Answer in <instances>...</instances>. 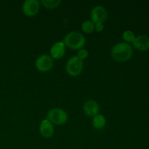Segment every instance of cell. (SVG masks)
Masks as SVG:
<instances>
[{
    "label": "cell",
    "instance_id": "obj_16",
    "mask_svg": "<svg viewBox=\"0 0 149 149\" xmlns=\"http://www.w3.org/2000/svg\"><path fill=\"white\" fill-rule=\"evenodd\" d=\"M79 59H80L81 60H83L86 59L88 56V52L87 49H83L81 48L80 49H79L77 53V55H76Z\"/></svg>",
    "mask_w": 149,
    "mask_h": 149
},
{
    "label": "cell",
    "instance_id": "obj_12",
    "mask_svg": "<svg viewBox=\"0 0 149 149\" xmlns=\"http://www.w3.org/2000/svg\"><path fill=\"white\" fill-rule=\"evenodd\" d=\"M92 124L95 129L97 130H101L106 125V119L103 115L98 113L93 116Z\"/></svg>",
    "mask_w": 149,
    "mask_h": 149
},
{
    "label": "cell",
    "instance_id": "obj_15",
    "mask_svg": "<svg viewBox=\"0 0 149 149\" xmlns=\"http://www.w3.org/2000/svg\"><path fill=\"white\" fill-rule=\"evenodd\" d=\"M135 37L136 36L134 33L131 30H125L122 34V38L123 40L129 44V42H133L135 39Z\"/></svg>",
    "mask_w": 149,
    "mask_h": 149
},
{
    "label": "cell",
    "instance_id": "obj_8",
    "mask_svg": "<svg viewBox=\"0 0 149 149\" xmlns=\"http://www.w3.org/2000/svg\"><path fill=\"white\" fill-rule=\"evenodd\" d=\"M50 56L54 59L62 58L65 54V45L63 41H58L54 43L51 47Z\"/></svg>",
    "mask_w": 149,
    "mask_h": 149
},
{
    "label": "cell",
    "instance_id": "obj_11",
    "mask_svg": "<svg viewBox=\"0 0 149 149\" xmlns=\"http://www.w3.org/2000/svg\"><path fill=\"white\" fill-rule=\"evenodd\" d=\"M39 129L40 134L45 138H49L54 135V127L53 124L46 119L41 121Z\"/></svg>",
    "mask_w": 149,
    "mask_h": 149
},
{
    "label": "cell",
    "instance_id": "obj_1",
    "mask_svg": "<svg viewBox=\"0 0 149 149\" xmlns=\"http://www.w3.org/2000/svg\"><path fill=\"white\" fill-rule=\"evenodd\" d=\"M132 47L126 42L116 44L111 49V55L113 59L120 62L128 61L132 57Z\"/></svg>",
    "mask_w": 149,
    "mask_h": 149
},
{
    "label": "cell",
    "instance_id": "obj_6",
    "mask_svg": "<svg viewBox=\"0 0 149 149\" xmlns=\"http://www.w3.org/2000/svg\"><path fill=\"white\" fill-rule=\"evenodd\" d=\"M40 3L38 0H26L22 5V10L27 16H34L37 14Z\"/></svg>",
    "mask_w": 149,
    "mask_h": 149
},
{
    "label": "cell",
    "instance_id": "obj_17",
    "mask_svg": "<svg viewBox=\"0 0 149 149\" xmlns=\"http://www.w3.org/2000/svg\"><path fill=\"white\" fill-rule=\"evenodd\" d=\"M104 29V23L102 22H98L95 23V30L97 32L102 31Z\"/></svg>",
    "mask_w": 149,
    "mask_h": 149
},
{
    "label": "cell",
    "instance_id": "obj_4",
    "mask_svg": "<svg viewBox=\"0 0 149 149\" xmlns=\"http://www.w3.org/2000/svg\"><path fill=\"white\" fill-rule=\"evenodd\" d=\"M83 62L76 55L69 58L66 64V71L72 76H77L80 74L83 70Z\"/></svg>",
    "mask_w": 149,
    "mask_h": 149
},
{
    "label": "cell",
    "instance_id": "obj_14",
    "mask_svg": "<svg viewBox=\"0 0 149 149\" xmlns=\"http://www.w3.org/2000/svg\"><path fill=\"white\" fill-rule=\"evenodd\" d=\"M61 0H41L42 4L48 9H53L58 7L61 3Z\"/></svg>",
    "mask_w": 149,
    "mask_h": 149
},
{
    "label": "cell",
    "instance_id": "obj_3",
    "mask_svg": "<svg viewBox=\"0 0 149 149\" xmlns=\"http://www.w3.org/2000/svg\"><path fill=\"white\" fill-rule=\"evenodd\" d=\"M45 119L52 124L62 125L67 122L68 116L64 109L60 108H54L48 112Z\"/></svg>",
    "mask_w": 149,
    "mask_h": 149
},
{
    "label": "cell",
    "instance_id": "obj_5",
    "mask_svg": "<svg viewBox=\"0 0 149 149\" xmlns=\"http://www.w3.org/2000/svg\"><path fill=\"white\" fill-rule=\"evenodd\" d=\"M35 64L38 70L41 72H47L52 68L54 66V60L50 55L42 54L37 58Z\"/></svg>",
    "mask_w": 149,
    "mask_h": 149
},
{
    "label": "cell",
    "instance_id": "obj_9",
    "mask_svg": "<svg viewBox=\"0 0 149 149\" xmlns=\"http://www.w3.org/2000/svg\"><path fill=\"white\" fill-rule=\"evenodd\" d=\"M132 44L139 51H147L149 49V37L146 35H139L135 37Z\"/></svg>",
    "mask_w": 149,
    "mask_h": 149
},
{
    "label": "cell",
    "instance_id": "obj_10",
    "mask_svg": "<svg viewBox=\"0 0 149 149\" xmlns=\"http://www.w3.org/2000/svg\"><path fill=\"white\" fill-rule=\"evenodd\" d=\"M83 111L86 115L93 117L98 113L100 111V105L97 101L90 100L84 103Z\"/></svg>",
    "mask_w": 149,
    "mask_h": 149
},
{
    "label": "cell",
    "instance_id": "obj_13",
    "mask_svg": "<svg viewBox=\"0 0 149 149\" xmlns=\"http://www.w3.org/2000/svg\"><path fill=\"white\" fill-rule=\"evenodd\" d=\"M81 29L87 34L91 33L95 30V23L91 20H85L81 24Z\"/></svg>",
    "mask_w": 149,
    "mask_h": 149
},
{
    "label": "cell",
    "instance_id": "obj_2",
    "mask_svg": "<svg viewBox=\"0 0 149 149\" xmlns=\"http://www.w3.org/2000/svg\"><path fill=\"white\" fill-rule=\"evenodd\" d=\"M63 41L65 46H67L68 48L79 50L85 45L86 38L81 33L73 31L65 36Z\"/></svg>",
    "mask_w": 149,
    "mask_h": 149
},
{
    "label": "cell",
    "instance_id": "obj_7",
    "mask_svg": "<svg viewBox=\"0 0 149 149\" xmlns=\"http://www.w3.org/2000/svg\"><path fill=\"white\" fill-rule=\"evenodd\" d=\"M107 10L102 6H96L94 7L90 12L91 20L94 23L98 22L104 23L107 20Z\"/></svg>",
    "mask_w": 149,
    "mask_h": 149
}]
</instances>
